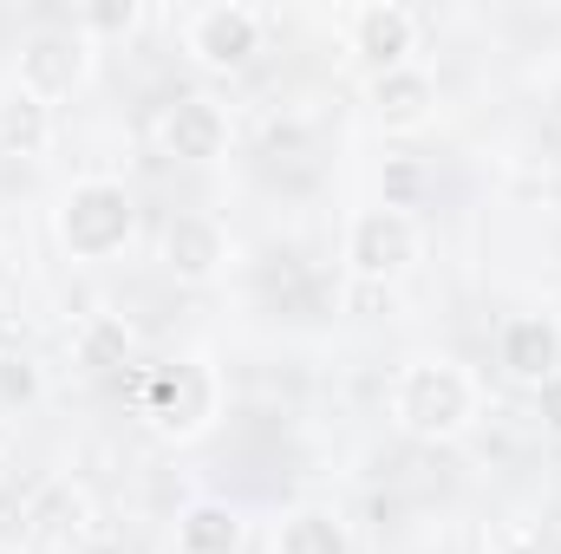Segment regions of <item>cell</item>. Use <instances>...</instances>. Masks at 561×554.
Segmentation results:
<instances>
[{
  "instance_id": "6da1fadb",
  "label": "cell",
  "mask_w": 561,
  "mask_h": 554,
  "mask_svg": "<svg viewBox=\"0 0 561 554\" xmlns=\"http://www.w3.org/2000/svg\"><path fill=\"white\" fill-rule=\"evenodd\" d=\"M386 417L412 443H457L483 417V379L457 353H419L392 372L386 385Z\"/></svg>"
},
{
  "instance_id": "7a4b0ae2",
  "label": "cell",
  "mask_w": 561,
  "mask_h": 554,
  "mask_svg": "<svg viewBox=\"0 0 561 554\" xmlns=\"http://www.w3.org/2000/svg\"><path fill=\"white\" fill-rule=\"evenodd\" d=\"M131 412L163 443H203L229 412V379L209 353H170L131 379Z\"/></svg>"
},
{
  "instance_id": "3957f363",
  "label": "cell",
  "mask_w": 561,
  "mask_h": 554,
  "mask_svg": "<svg viewBox=\"0 0 561 554\" xmlns=\"http://www.w3.org/2000/svg\"><path fill=\"white\" fill-rule=\"evenodd\" d=\"M53 242L99 268V262H118L131 242H138V196L125 189V176H79L59 189L53 203Z\"/></svg>"
},
{
  "instance_id": "277c9868",
  "label": "cell",
  "mask_w": 561,
  "mask_h": 554,
  "mask_svg": "<svg viewBox=\"0 0 561 554\" xmlns=\"http://www.w3.org/2000/svg\"><path fill=\"white\" fill-rule=\"evenodd\" d=\"M176 39H183V59L209 79H242L262 53H268V13L249 7V0H209V7H190L176 20Z\"/></svg>"
},
{
  "instance_id": "5b68a950",
  "label": "cell",
  "mask_w": 561,
  "mask_h": 554,
  "mask_svg": "<svg viewBox=\"0 0 561 554\" xmlns=\"http://www.w3.org/2000/svg\"><path fill=\"white\" fill-rule=\"evenodd\" d=\"M424 255V222L412 209H392V203H366L353 209L346 235H340V262L359 287H392L419 268Z\"/></svg>"
},
{
  "instance_id": "8992f818",
  "label": "cell",
  "mask_w": 561,
  "mask_h": 554,
  "mask_svg": "<svg viewBox=\"0 0 561 554\" xmlns=\"http://www.w3.org/2000/svg\"><path fill=\"white\" fill-rule=\"evenodd\" d=\"M92 59L99 46L72 26V20H53V26H33L20 39V59H13V85L39 105H66L72 92H85L92 79Z\"/></svg>"
},
{
  "instance_id": "52a82bcc",
  "label": "cell",
  "mask_w": 561,
  "mask_h": 554,
  "mask_svg": "<svg viewBox=\"0 0 561 554\" xmlns=\"http://www.w3.org/2000/svg\"><path fill=\"white\" fill-rule=\"evenodd\" d=\"M340 39L346 53L373 72H392V66H412L424 46V20L405 7V0H353L340 7Z\"/></svg>"
},
{
  "instance_id": "ba28073f",
  "label": "cell",
  "mask_w": 561,
  "mask_h": 554,
  "mask_svg": "<svg viewBox=\"0 0 561 554\" xmlns=\"http://www.w3.org/2000/svg\"><path fill=\"white\" fill-rule=\"evenodd\" d=\"M229 138H236V118H229V105L222 99H209V92H176V99H163L157 105V118H150V143H157V157H170V163H216V157H229Z\"/></svg>"
},
{
  "instance_id": "9c48e42d",
  "label": "cell",
  "mask_w": 561,
  "mask_h": 554,
  "mask_svg": "<svg viewBox=\"0 0 561 554\" xmlns=\"http://www.w3.org/2000/svg\"><path fill=\"white\" fill-rule=\"evenodd\" d=\"M236 262V242L216 216L203 209H170L163 229H157V268L176 280V287H216Z\"/></svg>"
},
{
  "instance_id": "30bf717a",
  "label": "cell",
  "mask_w": 561,
  "mask_h": 554,
  "mask_svg": "<svg viewBox=\"0 0 561 554\" xmlns=\"http://www.w3.org/2000/svg\"><path fill=\"white\" fill-rule=\"evenodd\" d=\"M359 99H366V118H373L386 138H419V131H431V118H437V105H444L437 72H431L424 59L392 66V72H373V79L359 85Z\"/></svg>"
},
{
  "instance_id": "8fae6325",
  "label": "cell",
  "mask_w": 561,
  "mask_h": 554,
  "mask_svg": "<svg viewBox=\"0 0 561 554\" xmlns=\"http://www.w3.org/2000/svg\"><path fill=\"white\" fill-rule=\"evenodd\" d=\"M92 535H99V529H92V496H85V483L53 476V483L33 489L26 522H20V549L26 554H79Z\"/></svg>"
},
{
  "instance_id": "7c38bea8",
  "label": "cell",
  "mask_w": 561,
  "mask_h": 554,
  "mask_svg": "<svg viewBox=\"0 0 561 554\" xmlns=\"http://www.w3.org/2000/svg\"><path fill=\"white\" fill-rule=\"evenodd\" d=\"M496 372L516 392H536L549 372H561V320L556 313H510L496 326Z\"/></svg>"
},
{
  "instance_id": "4fadbf2b",
  "label": "cell",
  "mask_w": 561,
  "mask_h": 554,
  "mask_svg": "<svg viewBox=\"0 0 561 554\" xmlns=\"http://www.w3.org/2000/svg\"><path fill=\"white\" fill-rule=\"evenodd\" d=\"M72 366L85 379H112V372H131L138 366V326L125 313H85L79 333H72Z\"/></svg>"
},
{
  "instance_id": "5bb4252c",
  "label": "cell",
  "mask_w": 561,
  "mask_h": 554,
  "mask_svg": "<svg viewBox=\"0 0 561 554\" xmlns=\"http://www.w3.org/2000/svg\"><path fill=\"white\" fill-rule=\"evenodd\" d=\"M242 509L222 503V496H196L176 509V554H242Z\"/></svg>"
},
{
  "instance_id": "9a60e30c",
  "label": "cell",
  "mask_w": 561,
  "mask_h": 554,
  "mask_svg": "<svg viewBox=\"0 0 561 554\" xmlns=\"http://www.w3.org/2000/svg\"><path fill=\"white\" fill-rule=\"evenodd\" d=\"M268 554H353V529H346L340 509H327V503H300V509H287V516L275 522Z\"/></svg>"
},
{
  "instance_id": "2e32d148",
  "label": "cell",
  "mask_w": 561,
  "mask_h": 554,
  "mask_svg": "<svg viewBox=\"0 0 561 554\" xmlns=\"http://www.w3.org/2000/svg\"><path fill=\"white\" fill-rule=\"evenodd\" d=\"M53 143H59V118H53V105H39V99H26L20 85H7V92H0V157H26V163H39Z\"/></svg>"
},
{
  "instance_id": "e0dca14e",
  "label": "cell",
  "mask_w": 561,
  "mask_h": 554,
  "mask_svg": "<svg viewBox=\"0 0 561 554\" xmlns=\"http://www.w3.org/2000/svg\"><path fill=\"white\" fill-rule=\"evenodd\" d=\"M72 26L92 39V46H105V39H131L144 26V7L138 0H85L79 13H72Z\"/></svg>"
},
{
  "instance_id": "ac0fdd59",
  "label": "cell",
  "mask_w": 561,
  "mask_h": 554,
  "mask_svg": "<svg viewBox=\"0 0 561 554\" xmlns=\"http://www.w3.org/2000/svg\"><path fill=\"white\" fill-rule=\"evenodd\" d=\"M46 399V372H39V359L33 353H0V412H33Z\"/></svg>"
},
{
  "instance_id": "d6986e66",
  "label": "cell",
  "mask_w": 561,
  "mask_h": 554,
  "mask_svg": "<svg viewBox=\"0 0 561 554\" xmlns=\"http://www.w3.org/2000/svg\"><path fill=\"white\" fill-rule=\"evenodd\" d=\"M529 412H536V424H542V437L561 443V372H549V379L529 392Z\"/></svg>"
},
{
  "instance_id": "ffe728a7",
  "label": "cell",
  "mask_w": 561,
  "mask_h": 554,
  "mask_svg": "<svg viewBox=\"0 0 561 554\" xmlns=\"http://www.w3.org/2000/svg\"><path fill=\"white\" fill-rule=\"evenodd\" d=\"M483 554H549V549H542V535H529L523 522H496V529L483 535Z\"/></svg>"
},
{
  "instance_id": "44dd1931",
  "label": "cell",
  "mask_w": 561,
  "mask_h": 554,
  "mask_svg": "<svg viewBox=\"0 0 561 554\" xmlns=\"http://www.w3.org/2000/svg\"><path fill=\"white\" fill-rule=\"evenodd\" d=\"M79 554H125V542H118V535H92Z\"/></svg>"
},
{
  "instance_id": "7402d4cb",
  "label": "cell",
  "mask_w": 561,
  "mask_h": 554,
  "mask_svg": "<svg viewBox=\"0 0 561 554\" xmlns=\"http://www.w3.org/2000/svg\"><path fill=\"white\" fill-rule=\"evenodd\" d=\"M0 353H13V307L0 300Z\"/></svg>"
},
{
  "instance_id": "603a6c76",
  "label": "cell",
  "mask_w": 561,
  "mask_h": 554,
  "mask_svg": "<svg viewBox=\"0 0 561 554\" xmlns=\"http://www.w3.org/2000/svg\"><path fill=\"white\" fill-rule=\"evenodd\" d=\"M0 483H7V457H0Z\"/></svg>"
}]
</instances>
